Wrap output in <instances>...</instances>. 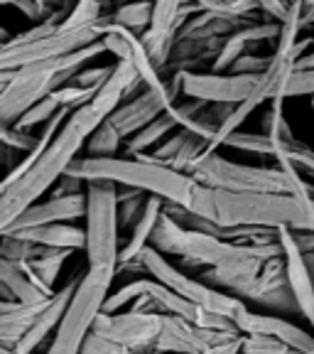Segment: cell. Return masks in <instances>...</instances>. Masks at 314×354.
<instances>
[{"label":"cell","mask_w":314,"mask_h":354,"mask_svg":"<svg viewBox=\"0 0 314 354\" xmlns=\"http://www.w3.org/2000/svg\"><path fill=\"white\" fill-rule=\"evenodd\" d=\"M290 194L280 192H228L199 185L187 209L226 229H312L314 189L290 160L280 162Z\"/></svg>","instance_id":"cell-1"},{"label":"cell","mask_w":314,"mask_h":354,"mask_svg":"<svg viewBox=\"0 0 314 354\" xmlns=\"http://www.w3.org/2000/svg\"><path fill=\"white\" fill-rule=\"evenodd\" d=\"M106 118L94 106H81L66 118L61 131L55 136L42 155L37 158L20 180L0 187V229H8L28 207L37 205L39 197L47 194L61 177L69 172V167L79 160L81 148H86L88 138Z\"/></svg>","instance_id":"cell-2"},{"label":"cell","mask_w":314,"mask_h":354,"mask_svg":"<svg viewBox=\"0 0 314 354\" xmlns=\"http://www.w3.org/2000/svg\"><path fill=\"white\" fill-rule=\"evenodd\" d=\"M150 246L165 256H179L184 266H199V268H238L248 263H268L282 256L280 241L268 246L226 241L211 234L179 227L167 212H162Z\"/></svg>","instance_id":"cell-3"},{"label":"cell","mask_w":314,"mask_h":354,"mask_svg":"<svg viewBox=\"0 0 314 354\" xmlns=\"http://www.w3.org/2000/svg\"><path fill=\"white\" fill-rule=\"evenodd\" d=\"M104 52V42H96L59 59H47L22 66V69L0 72V123L3 128L15 126L25 111L52 96L57 88L66 86L79 69H84L88 62L101 57Z\"/></svg>","instance_id":"cell-4"},{"label":"cell","mask_w":314,"mask_h":354,"mask_svg":"<svg viewBox=\"0 0 314 354\" xmlns=\"http://www.w3.org/2000/svg\"><path fill=\"white\" fill-rule=\"evenodd\" d=\"M69 175L79 177L84 183H110L118 187H133L148 192L153 197L165 199L167 205L189 207L192 194L197 189L192 175L177 172L172 167L157 162L140 160V158H79Z\"/></svg>","instance_id":"cell-5"},{"label":"cell","mask_w":314,"mask_h":354,"mask_svg":"<svg viewBox=\"0 0 314 354\" xmlns=\"http://www.w3.org/2000/svg\"><path fill=\"white\" fill-rule=\"evenodd\" d=\"M116 266H88L57 327L47 354H81L86 339L94 335L99 317L106 313V300L116 278Z\"/></svg>","instance_id":"cell-6"},{"label":"cell","mask_w":314,"mask_h":354,"mask_svg":"<svg viewBox=\"0 0 314 354\" xmlns=\"http://www.w3.org/2000/svg\"><path fill=\"white\" fill-rule=\"evenodd\" d=\"M86 261L88 266H116L121 259V219H118V185H86Z\"/></svg>","instance_id":"cell-7"},{"label":"cell","mask_w":314,"mask_h":354,"mask_svg":"<svg viewBox=\"0 0 314 354\" xmlns=\"http://www.w3.org/2000/svg\"><path fill=\"white\" fill-rule=\"evenodd\" d=\"M189 175L194 183L206 185V187L228 189V192H280L290 194L287 175L280 165L273 167H255L241 165L221 158L219 153H204L192 167Z\"/></svg>","instance_id":"cell-8"},{"label":"cell","mask_w":314,"mask_h":354,"mask_svg":"<svg viewBox=\"0 0 314 354\" xmlns=\"http://www.w3.org/2000/svg\"><path fill=\"white\" fill-rule=\"evenodd\" d=\"M140 266H143V271L148 273L150 278H155L157 283H162V286H167L170 290H175L177 295H182L189 303L209 310V313H216V315L231 317L233 320V317L241 315L243 310H246L243 300H238V298H233V295L219 290V288L209 286V283H204L202 278L187 276V273L179 271L177 266H172L165 254H160V251L153 249V246H148V249L143 251Z\"/></svg>","instance_id":"cell-9"},{"label":"cell","mask_w":314,"mask_h":354,"mask_svg":"<svg viewBox=\"0 0 314 354\" xmlns=\"http://www.w3.org/2000/svg\"><path fill=\"white\" fill-rule=\"evenodd\" d=\"M106 17V15H104ZM104 39V20L94 28L81 30H57L42 39H35L28 44H3L0 50V72L22 69V66L37 64V62L59 59V57L74 55V52L91 47V44Z\"/></svg>","instance_id":"cell-10"},{"label":"cell","mask_w":314,"mask_h":354,"mask_svg":"<svg viewBox=\"0 0 314 354\" xmlns=\"http://www.w3.org/2000/svg\"><path fill=\"white\" fill-rule=\"evenodd\" d=\"M197 12L202 10L184 0H155L153 3V22H150L148 32L140 35V39H143V47L153 64L162 72V77H165L172 50H175L177 35L184 28V22Z\"/></svg>","instance_id":"cell-11"},{"label":"cell","mask_w":314,"mask_h":354,"mask_svg":"<svg viewBox=\"0 0 314 354\" xmlns=\"http://www.w3.org/2000/svg\"><path fill=\"white\" fill-rule=\"evenodd\" d=\"M162 313H104L94 327V335L121 344L140 354H153V347L160 337Z\"/></svg>","instance_id":"cell-12"},{"label":"cell","mask_w":314,"mask_h":354,"mask_svg":"<svg viewBox=\"0 0 314 354\" xmlns=\"http://www.w3.org/2000/svg\"><path fill=\"white\" fill-rule=\"evenodd\" d=\"M182 74V96L206 104H233L246 101L253 88L258 86L260 77L253 74H216V72H179Z\"/></svg>","instance_id":"cell-13"},{"label":"cell","mask_w":314,"mask_h":354,"mask_svg":"<svg viewBox=\"0 0 314 354\" xmlns=\"http://www.w3.org/2000/svg\"><path fill=\"white\" fill-rule=\"evenodd\" d=\"M172 106H177V99L167 91V84L165 88L145 86L140 94H135L126 104L118 106L108 116V123L121 133L123 140H130L135 133H140L155 118H160L162 113H167Z\"/></svg>","instance_id":"cell-14"},{"label":"cell","mask_w":314,"mask_h":354,"mask_svg":"<svg viewBox=\"0 0 314 354\" xmlns=\"http://www.w3.org/2000/svg\"><path fill=\"white\" fill-rule=\"evenodd\" d=\"M221 332L226 330H206L182 317L162 313V330L153 347V354H204L221 337Z\"/></svg>","instance_id":"cell-15"},{"label":"cell","mask_w":314,"mask_h":354,"mask_svg":"<svg viewBox=\"0 0 314 354\" xmlns=\"http://www.w3.org/2000/svg\"><path fill=\"white\" fill-rule=\"evenodd\" d=\"M233 322H236L238 332H243V335H265V337H275L297 354H302L314 347L312 330H304V327L295 325V322L285 320V317H280V315H260V313H253V310L246 308L241 315L233 317Z\"/></svg>","instance_id":"cell-16"},{"label":"cell","mask_w":314,"mask_h":354,"mask_svg":"<svg viewBox=\"0 0 314 354\" xmlns=\"http://www.w3.org/2000/svg\"><path fill=\"white\" fill-rule=\"evenodd\" d=\"M81 216H86V192L66 194V197H50L44 202L28 207L10 227L0 229V234L22 232V229L44 227V224H74Z\"/></svg>","instance_id":"cell-17"},{"label":"cell","mask_w":314,"mask_h":354,"mask_svg":"<svg viewBox=\"0 0 314 354\" xmlns=\"http://www.w3.org/2000/svg\"><path fill=\"white\" fill-rule=\"evenodd\" d=\"M277 236H280L282 254H285L290 290H293L295 300H297L300 315L307 320L309 330L314 332V281H312V273H309V268H307L304 254L297 249V243H295L293 232H290V229H277Z\"/></svg>","instance_id":"cell-18"},{"label":"cell","mask_w":314,"mask_h":354,"mask_svg":"<svg viewBox=\"0 0 314 354\" xmlns=\"http://www.w3.org/2000/svg\"><path fill=\"white\" fill-rule=\"evenodd\" d=\"M277 37H280V22L277 20L248 22L246 28L236 30L231 37H226V42H224V47L219 50V55H216L209 72H216V74L231 72V66L236 64L241 57L248 55V50H253L258 44L273 42V39H275V44H277Z\"/></svg>","instance_id":"cell-19"},{"label":"cell","mask_w":314,"mask_h":354,"mask_svg":"<svg viewBox=\"0 0 314 354\" xmlns=\"http://www.w3.org/2000/svg\"><path fill=\"white\" fill-rule=\"evenodd\" d=\"M143 88H145V82L140 79L138 69L133 66V62L118 59L116 64H113V72H110L108 82L99 88V94L94 96L91 106H94L104 118H108L118 106L126 104V101L133 99L135 94H140Z\"/></svg>","instance_id":"cell-20"},{"label":"cell","mask_w":314,"mask_h":354,"mask_svg":"<svg viewBox=\"0 0 314 354\" xmlns=\"http://www.w3.org/2000/svg\"><path fill=\"white\" fill-rule=\"evenodd\" d=\"M77 286H79V278H74V281H69L64 288H59V290L52 295V300L44 305V310L39 313L37 322H35V325L30 327L28 335L12 347V352L32 354L44 339L50 337L52 332H57V327L61 325V317H64L66 308H69V303H72V295H74V290H77Z\"/></svg>","instance_id":"cell-21"},{"label":"cell","mask_w":314,"mask_h":354,"mask_svg":"<svg viewBox=\"0 0 314 354\" xmlns=\"http://www.w3.org/2000/svg\"><path fill=\"white\" fill-rule=\"evenodd\" d=\"M0 288H3V300H17L22 305H42L52 298L32 278L28 263L6 259H0Z\"/></svg>","instance_id":"cell-22"},{"label":"cell","mask_w":314,"mask_h":354,"mask_svg":"<svg viewBox=\"0 0 314 354\" xmlns=\"http://www.w3.org/2000/svg\"><path fill=\"white\" fill-rule=\"evenodd\" d=\"M165 205H167L165 199L153 197V194H150L143 219L135 224V229L130 232L128 243L121 249L118 271H123V268H143V266H140V256H143V251L150 246V239H153L155 229H157V224H160V216H162V212H165Z\"/></svg>","instance_id":"cell-23"},{"label":"cell","mask_w":314,"mask_h":354,"mask_svg":"<svg viewBox=\"0 0 314 354\" xmlns=\"http://www.w3.org/2000/svg\"><path fill=\"white\" fill-rule=\"evenodd\" d=\"M47 303L22 305L17 300H0V347H8V349L15 347L30 332V327L37 322L39 313H42Z\"/></svg>","instance_id":"cell-24"},{"label":"cell","mask_w":314,"mask_h":354,"mask_svg":"<svg viewBox=\"0 0 314 354\" xmlns=\"http://www.w3.org/2000/svg\"><path fill=\"white\" fill-rule=\"evenodd\" d=\"M10 234L17 239H25L30 243H37L42 249H86V229L77 227V224H44V227L22 229V232Z\"/></svg>","instance_id":"cell-25"},{"label":"cell","mask_w":314,"mask_h":354,"mask_svg":"<svg viewBox=\"0 0 314 354\" xmlns=\"http://www.w3.org/2000/svg\"><path fill=\"white\" fill-rule=\"evenodd\" d=\"M248 22L251 20H246V17H233V15H221V12L202 10L184 22V28L179 30L177 39H226V37H231L236 30L246 28Z\"/></svg>","instance_id":"cell-26"},{"label":"cell","mask_w":314,"mask_h":354,"mask_svg":"<svg viewBox=\"0 0 314 354\" xmlns=\"http://www.w3.org/2000/svg\"><path fill=\"white\" fill-rule=\"evenodd\" d=\"M72 254L74 251H69V249H44L37 259L28 263L32 278L39 283V288H42L47 295L57 293L55 283H57V278H59V271H61V266H64V261Z\"/></svg>","instance_id":"cell-27"},{"label":"cell","mask_w":314,"mask_h":354,"mask_svg":"<svg viewBox=\"0 0 314 354\" xmlns=\"http://www.w3.org/2000/svg\"><path fill=\"white\" fill-rule=\"evenodd\" d=\"M172 131H179V126H177L175 116L167 111V113H162L160 118H155L150 126H145L143 131L135 133V136L128 140V143H126V155H128V158H133V155L148 153L150 148H155V145H160L162 140H167V136H170Z\"/></svg>","instance_id":"cell-28"},{"label":"cell","mask_w":314,"mask_h":354,"mask_svg":"<svg viewBox=\"0 0 314 354\" xmlns=\"http://www.w3.org/2000/svg\"><path fill=\"white\" fill-rule=\"evenodd\" d=\"M110 20L135 35H145L150 30V22H153V3H145V0L123 3L121 8L110 12Z\"/></svg>","instance_id":"cell-29"},{"label":"cell","mask_w":314,"mask_h":354,"mask_svg":"<svg viewBox=\"0 0 314 354\" xmlns=\"http://www.w3.org/2000/svg\"><path fill=\"white\" fill-rule=\"evenodd\" d=\"M302 12H304V0L293 3V6L287 8L285 20L280 22V37H277V44H275L277 59H293L295 44L300 42L297 35H300V30H304L302 28Z\"/></svg>","instance_id":"cell-30"},{"label":"cell","mask_w":314,"mask_h":354,"mask_svg":"<svg viewBox=\"0 0 314 354\" xmlns=\"http://www.w3.org/2000/svg\"><path fill=\"white\" fill-rule=\"evenodd\" d=\"M121 143H123V136L110 126L108 118H106L94 131V136L88 138L86 153H88V158H116L118 150H121Z\"/></svg>","instance_id":"cell-31"},{"label":"cell","mask_w":314,"mask_h":354,"mask_svg":"<svg viewBox=\"0 0 314 354\" xmlns=\"http://www.w3.org/2000/svg\"><path fill=\"white\" fill-rule=\"evenodd\" d=\"M184 3H192L199 10H209V12H221V15H233V17H251L255 12H263L258 0H184Z\"/></svg>","instance_id":"cell-32"},{"label":"cell","mask_w":314,"mask_h":354,"mask_svg":"<svg viewBox=\"0 0 314 354\" xmlns=\"http://www.w3.org/2000/svg\"><path fill=\"white\" fill-rule=\"evenodd\" d=\"M226 148H236L243 150V153H258V155H271L275 158L277 153V145L271 136H265V133H246V131H236L231 133L226 138Z\"/></svg>","instance_id":"cell-33"},{"label":"cell","mask_w":314,"mask_h":354,"mask_svg":"<svg viewBox=\"0 0 314 354\" xmlns=\"http://www.w3.org/2000/svg\"><path fill=\"white\" fill-rule=\"evenodd\" d=\"M282 109H285V99H282V96H275V99L271 101V109H268V113H265V118H263V133L265 136H271L275 143H290V140H295V136H293V131H290V126L285 123Z\"/></svg>","instance_id":"cell-34"},{"label":"cell","mask_w":314,"mask_h":354,"mask_svg":"<svg viewBox=\"0 0 314 354\" xmlns=\"http://www.w3.org/2000/svg\"><path fill=\"white\" fill-rule=\"evenodd\" d=\"M42 246L17 239L12 234H0V259L15 261V263H30L42 254Z\"/></svg>","instance_id":"cell-35"},{"label":"cell","mask_w":314,"mask_h":354,"mask_svg":"<svg viewBox=\"0 0 314 354\" xmlns=\"http://www.w3.org/2000/svg\"><path fill=\"white\" fill-rule=\"evenodd\" d=\"M101 20H104V8H101L96 0H77V6L72 8V12L61 22V30L94 28Z\"/></svg>","instance_id":"cell-36"},{"label":"cell","mask_w":314,"mask_h":354,"mask_svg":"<svg viewBox=\"0 0 314 354\" xmlns=\"http://www.w3.org/2000/svg\"><path fill=\"white\" fill-rule=\"evenodd\" d=\"M61 111V104L57 101V96H47V99H42L39 104H35L30 111H25L20 118H17L15 126L17 128H25V131H32L35 126H44L47 121H52V118L57 116Z\"/></svg>","instance_id":"cell-37"},{"label":"cell","mask_w":314,"mask_h":354,"mask_svg":"<svg viewBox=\"0 0 314 354\" xmlns=\"http://www.w3.org/2000/svg\"><path fill=\"white\" fill-rule=\"evenodd\" d=\"M277 155H282V158H287V160L293 162L295 167H297L300 172H307V175L314 177V150L309 148V145L300 143L297 138L290 140V143H280L277 145Z\"/></svg>","instance_id":"cell-38"},{"label":"cell","mask_w":314,"mask_h":354,"mask_svg":"<svg viewBox=\"0 0 314 354\" xmlns=\"http://www.w3.org/2000/svg\"><path fill=\"white\" fill-rule=\"evenodd\" d=\"M277 96L285 101L295 96H314V69H293Z\"/></svg>","instance_id":"cell-39"},{"label":"cell","mask_w":314,"mask_h":354,"mask_svg":"<svg viewBox=\"0 0 314 354\" xmlns=\"http://www.w3.org/2000/svg\"><path fill=\"white\" fill-rule=\"evenodd\" d=\"M241 354H293V349L275 337L265 335H243Z\"/></svg>","instance_id":"cell-40"},{"label":"cell","mask_w":314,"mask_h":354,"mask_svg":"<svg viewBox=\"0 0 314 354\" xmlns=\"http://www.w3.org/2000/svg\"><path fill=\"white\" fill-rule=\"evenodd\" d=\"M0 138H3L6 148H12L25 155H30L39 145V136H35L32 131H25V128H17V126L3 128V131H0Z\"/></svg>","instance_id":"cell-41"},{"label":"cell","mask_w":314,"mask_h":354,"mask_svg":"<svg viewBox=\"0 0 314 354\" xmlns=\"http://www.w3.org/2000/svg\"><path fill=\"white\" fill-rule=\"evenodd\" d=\"M96 94H99V91H94V88L77 86V84H72V82L55 91V96L61 104V109H72V111L81 109V106H88L91 101H94Z\"/></svg>","instance_id":"cell-42"},{"label":"cell","mask_w":314,"mask_h":354,"mask_svg":"<svg viewBox=\"0 0 314 354\" xmlns=\"http://www.w3.org/2000/svg\"><path fill=\"white\" fill-rule=\"evenodd\" d=\"M110 72H113V64H110V66H84V69H79V72L74 74L72 84L99 91V88L108 82Z\"/></svg>","instance_id":"cell-43"},{"label":"cell","mask_w":314,"mask_h":354,"mask_svg":"<svg viewBox=\"0 0 314 354\" xmlns=\"http://www.w3.org/2000/svg\"><path fill=\"white\" fill-rule=\"evenodd\" d=\"M275 57H263V55H246L231 66V74H253V77H260L273 66Z\"/></svg>","instance_id":"cell-44"},{"label":"cell","mask_w":314,"mask_h":354,"mask_svg":"<svg viewBox=\"0 0 314 354\" xmlns=\"http://www.w3.org/2000/svg\"><path fill=\"white\" fill-rule=\"evenodd\" d=\"M12 8H15V10L25 17V20L35 22V25H39V22H44V20H50V17L55 15V12H52L47 6H42L39 0H15V3H12Z\"/></svg>","instance_id":"cell-45"},{"label":"cell","mask_w":314,"mask_h":354,"mask_svg":"<svg viewBox=\"0 0 314 354\" xmlns=\"http://www.w3.org/2000/svg\"><path fill=\"white\" fill-rule=\"evenodd\" d=\"M241 344H243V332L226 330L221 332V337L204 354H241Z\"/></svg>","instance_id":"cell-46"},{"label":"cell","mask_w":314,"mask_h":354,"mask_svg":"<svg viewBox=\"0 0 314 354\" xmlns=\"http://www.w3.org/2000/svg\"><path fill=\"white\" fill-rule=\"evenodd\" d=\"M84 192H86V183L79 180V177L69 175V172L52 187V197H66V194H84Z\"/></svg>","instance_id":"cell-47"},{"label":"cell","mask_w":314,"mask_h":354,"mask_svg":"<svg viewBox=\"0 0 314 354\" xmlns=\"http://www.w3.org/2000/svg\"><path fill=\"white\" fill-rule=\"evenodd\" d=\"M260 3V8H263V12L271 20H277V22H282L285 20V15H287V0H258Z\"/></svg>","instance_id":"cell-48"},{"label":"cell","mask_w":314,"mask_h":354,"mask_svg":"<svg viewBox=\"0 0 314 354\" xmlns=\"http://www.w3.org/2000/svg\"><path fill=\"white\" fill-rule=\"evenodd\" d=\"M295 69H314V52H309V55H304L302 59L295 64Z\"/></svg>","instance_id":"cell-49"},{"label":"cell","mask_w":314,"mask_h":354,"mask_svg":"<svg viewBox=\"0 0 314 354\" xmlns=\"http://www.w3.org/2000/svg\"><path fill=\"white\" fill-rule=\"evenodd\" d=\"M314 25V8H307L304 6V12H302V28H312Z\"/></svg>","instance_id":"cell-50"},{"label":"cell","mask_w":314,"mask_h":354,"mask_svg":"<svg viewBox=\"0 0 314 354\" xmlns=\"http://www.w3.org/2000/svg\"><path fill=\"white\" fill-rule=\"evenodd\" d=\"M39 3H42V6L50 8L52 12H57V10H59V8H64V6H66V0H39Z\"/></svg>","instance_id":"cell-51"},{"label":"cell","mask_w":314,"mask_h":354,"mask_svg":"<svg viewBox=\"0 0 314 354\" xmlns=\"http://www.w3.org/2000/svg\"><path fill=\"white\" fill-rule=\"evenodd\" d=\"M304 261H307V268H309V273H312V281H314V251L312 254H304Z\"/></svg>","instance_id":"cell-52"},{"label":"cell","mask_w":314,"mask_h":354,"mask_svg":"<svg viewBox=\"0 0 314 354\" xmlns=\"http://www.w3.org/2000/svg\"><path fill=\"white\" fill-rule=\"evenodd\" d=\"M0 3H3V6H12V3H15V0H0Z\"/></svg>","instance_id":"cell-53"},{"label":"cell","mask_w":314,"mask_h":354,"mask_svg":"<svg viewBox=\"0 0 314 354\" xmlns=\"http://www.w3.org/2000/svg\"><path fill=\"white\" fill-rule=\"evenodd\" d=\"M304 6H307V8H314V0H304Z\"/></svg>","instance_id":"cell-54"},{"label":"cell","mask_w":314,"mask_h":354,"mask_svg":"<svg viewBox=\"0 0 314 354\" xmlns=\"http://www.w3.org/2000/svg\"><path fill=\"white\" fill-rule=\"evenodd\" d=\"M293 354H297V352H293ZM302 354H314V347H312V349H307V352H302Z\"/></svg>","instance_id":"cell-55"},{"label":"cell","mask_w":314,"mask_h":354,"mask_svg":"<svg viewBox=\"0 0 314 354\" xmlns=\"http://www.w3.org/2000/svg\"><path fill=\"white\" fill-rule=\"evenodd\" d=\"M293 3H300V0H287V6H293Z\"/></svg>","instance_id":"cell-56"},{"label":"cell","mask_w":314,"mask_h":354,"mask_svg":"<svg viewBox=\"0 0 314 354\" xmlns=\"http://www.w3.org/2000/svg\"><path fill=\"white\" fill-rule=\"evenodd\" d=\"M312 111H314V96H312Z\"/></svg>","instance_id":"cell-57"},{"label":"cell","mask_w":314,"mask_h":354,"mask_svg":"<svg viewBox=\"0 0 314 354\" xmlns=\"http://www.w3.org/2000/svg\"><path fill=\"white\" fill-rule=\"evenodd\" d=\"M145 3H155V0H145Z\"/></svg>","instance_id":"cell-58"}]
</instances>
